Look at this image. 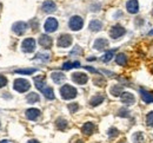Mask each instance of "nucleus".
I'll use <instances>...</instances> for the list:
<instances>
[{
	"label": "nucleus",
	"mask_w": 153,
	"mask_h": 143,
	"mask_svg": "<svg viewBox=\"0 0 153 143\" xmlns=\"http://www.w3.org/2000/svg\"><path fill=\"white\" fill-rule=\"evenodd\" d=\"M107 46H108V41H107V39H105V38H98L94 41V44H93V47L96 50H99V51L105 50Z\"/></svg>",
	"instance_id": "15"
},
{
	"label": "nucleus",
	"mask_w": 153,
	"mask_h": 143,
	"mask_svg": "<svg viewBox=\"0 0 153 143\" xmlns=\"http://www.w3.org/2000/svg\"><path fill=\"white\" fill-rule=\"evenodd\" d=\"M133 142L134 143H143L144 142V136L141 133H135L133 135Z\"/></svg>",
	"instance_id": "30"
},
{
	"label": "nucleus",
	"mask_w": 153,
	"mask_h": 143,
	"mask_svg": "<svg viewBox=\"0 0 153 143\" xmlns=\"http://www.w3.org/2000/svg\"><path fill=\"white\" fill-rule=\"evenodd\" d=\"M125 33H126V30H125L121 25H119V24L114 25V26L111 28V31H110V36H111V38H113V39H118V38H120V37H123Z\"/></svg>",
	"instance_id": "6"
},
{
	"label": "nucleus",
	"mask_w": 153,
	"mask_h": 143,
	"mask_svg": "<svg viewBox=\"0 0 153 143\" xmlns=\"http://www.w3.org/2000/svg\"><path fill=\"white\" fill-rule=\"evenodd\" d=\"M81 131H82V134H85V135H91V134L94 131V124L92 122L85 123V124L82 125V128H81Z\"/></svg>",
	"instance_id": "17"
},
{
	"label": "nucleus",
	"mask_w": 153,
	"mask_h": 143,
	"mask_svg": "<svg viewBox=\"0 0 153 143\" xmlns=\"http://www.w3.org/2000/svg\"><path fill=\"white\" fill-rule=\"evenodd\" d=\"M72 41H73V39H72V36H70V34H61V36H59V38H58V46L59 47H68L71 44H72Z\"/></svg>",
	"instance_id": "7"
},
{
	"label": "nucleus",
	"mask_w": 153,
	"mask_h": 143,
	"mask_svg": "<svg viewBox=\"0 0 153 143\" xmlns=\"http://www.w3.org/2000/svg\"><path fill=\"white\" fill-rule=\"evenodd\" d=\"M118 116H120V117H128L130 116V111L127 109H120L118 111Z\"/></svg>",
	"instance_id": "34"
},
{
	"label": "nucleus",
	"mask_w": 153,
	"mask_h": 143,
	"mask_svg": "<svg viewBox=\"0 0 153 143\" xmlns=\"http://www.w3.org/2000/svg\"><path fill=\"white\" fill-rule=\"evenodd\" d=\"M115 61H117L118 65L124 66V65H126V63H127V57H126L125 53H118V55L115 56Z\"/></svg>",
	"instance_id": "22"
},
{
	"label": "nucleus",
	"mask_w": 153,
	"mask_h": 143,
	"mask_svg": "<svg viewBox=\"0 0 153 143\" xmlns=\"http://www.w3.org/2000/svg\"><path fill=\"white\" fill-rule=\"evenodd\" d=\"M36 59L41 61H47L50 59V55H48V53H38V55L36 56Z\"/></svg>",
	"instance_id": "31"
},
{
	"label": "nucleus",
	"mask_w": 153,
	"mask_h": 143,
	"mask_svg": "<svg viewBox=\"0 0 153 143\" xmlns=\"http://www.w3.org/2000/svg\"><path fill=\"white\" fill-rule=\"evenodd\" d=\"M68 26L72 31H79L84 26V19L79 16H73L68 21Z\"/></svg>",
	"instance_id": "3"
},
{
	"label": "nucleus",
	"mask_w": 153,
	"mask_h": 143,
	"mask_svg": "<svg viewBox=\"0 0 153 143\" xmlns=\"http://www.w3.org/2000/svg\"><path fill=\"white\" fill-rule=\"evenodd\" d=\"M12 28H13V32L16 34L22 36L26 32V30H27V24L24 22V21H17V22L13 24V27Z\"/></svg>",
	"instance_id": "8"
},
{
	"label": "nucleus",
	"mask_w": 153,
	"mask_h": 143,
	"mask_svg": "<svg viewBox=\"0 0 153 143\" xmlns=\"http://www.w3.org/2000/svg\"><path fill=\"white\" fill-rule=\"evenodd\" d=\"M40 110L39 109H36V108H31V109H27L25 115H26V118H28L30 121H36L37 118H39L40 116Z\"/></svg>",
	"instance_id": "14"
},
{
	"label": "nucleus",
	"mask_w": 153,
	"mask_h": 143,
	"mask_svg": "<svg viewBox=\"0 0 153 143\" xmlns=\"http://www.w3.org/2000/svg\"><path fill=\"white\" fill-rule=\"evenodd\" d=\"M58 20L56 18H52V17H50V18H47V20L45 21V25H44V28H45V31L47 32V33H52V32H56L58 28Z\"/></svg>",
	"instance_id": "4"
},
{
	"label": "nucleus",
	"mask_w": 153,
	"mask_h": 143,
	"mask_svg": "<svg viewBox=\"0 0 153 143\" xmlns=\"http://www.w3.org/2000/svg\"><path fill=\"white\" fill-rule=\"evenodd\" d=\"M41 92H42V95H44L47 100H54V91H53L52 88L45 86V88L41 90Z\"/></svg>",
	"instance_id": "20"
},
{
	"label": "nucleus",
	"mask_w": 153,
	"mask_h": 143,
	"mask_svg": "<svg viewBox=\"0 0 153 143\" xmlns=\"http://www.w3.org/2000/svg\"><path fill=\"white\" fill-rule=\"evenodd\" d=\"M7 85V78L4 76H0V88H4Z\"/></svg>",
	"instance_id": "36"
},
{
	"label": "nucleus",
	"mask_w": 153,
	"mask_h": 143,
	"mask_svg": "<svg viewBox=\"0 0 153 143\" xmlns=\"http://www.w3.org/2000/svg\"><path fill=\"white\" fill-rule=\"evenodd\" d=\"M88 28L91 31H93V32H98V31H100L102 28V22L99 20H92L88 25Z\"/></svg>",
	"instance_id": "19"
},
{
	"label": "nucleus",
	"mask_w": 153,
	"mask_h": 143,
	"mask_svg": "<svg viewBox=\"0 0 153 143\" xmlns=\"http://www.w3.org/2000/svg\"><path fill=\"white\" fill-rule=\"evenodd\" d=\"M118 143H126V142H125V141L123 140V141H120V142H118Z\"/></svg>",
	"instance_id": "42"
},
{
	"label": "nucleus",
	"mask_w": 153,
	"mask_h": 143,
	"mask_svg": "<svg viewBox=\"0 0 153 143\" xmlns=\"http://www.w3.org/2000/svg\"><path fill=\"white\" fill-rule=\"evenodd\" d=\"M73 67H80V63H79V61H73V63L66 61V63L62 64V69H64V70H71V69H73Z\"/></svg>",
	"instance_id": "25"
},
{
	"label": "nucleus",
	"mask_w": 153,
	"mask_h": 143,
	"mask_svg": "<svg viewBox=\"0 0 153 143\" xmlns=\"http://www.w3.org/2000/svg\"><path fill=\"white\" fill-rule=\"evenodd\" d=\"M27 143H40L39 141H37V140H30Z\"/></svg>",
	"instance_id": "39"
},
{
	"label": "nucleus",
	"mask_w": 153,
	"mask_h": 143,
	"mask_svg": "<svg viewBox=\"0 0 153 143\" xmlns=\"http://www.w3.org/2000/svg\"><path fill=\"white\" fill-rule=\"evenodd\" d=\"M149 34H150V36H153V30L151 31V32H150V33H149Z\"/></svg>",
	"instance_id": "41"
},
{
	"label": "nucleus",
	"mask_w": 153,
	"mask_h": 143,
	"mask_svg": "<svg viewBox=\"0 0 153 143\" xmlns=\"http://www.w3.org/2000/svg\"><path fill=\"white\" fill-rule=\"evenodd\" d=\"M152 72H153V67H152Z\"/></svg>",
	"instance_id": "43"
},
{
	"label": "nucleus",
	"mask_w": 153,
	"mask_h": 143,
	"mask_svg": "<svg viewBox=\"0 0 153 143\" xmlns=\"http://www.w3.org/2000/svg\"><path fill=\"white\" fill-rule=\"evenodd\" d=\"M114 53H115V50H111V51H107L102 57H101V61L104 63H108L111 61L113 57H114Z\"/></svg>",
	"instance_id": "26"
},
{
	"label": "nucleus",
	"mask_w": 153,
	"mask_h": 143,
	"mask_svg": "<svg viewBox=\"0 0 153 143\" xmlns=\"http://www.w3.org/2000/svg\"><path fill=\"white\" fill-rule=\"evenodd\" d=\"M51 77H52L53 82L57 83V84L62 83L65 81V78H66V76H65L62 72H52V73H51Z\"/></svg>",
	"instance_id": "18"
},
{
	"label": "nucleus",
	"mask_w": 153,
	"mask_h": 143,
	"mask_svg": "<svg viewBox=\"0 0 153 143\" xmlns=\"http://www.w3.org/2000/svg\"><path fill=\"white\" fill-rule=\"evenodd\" d=\"M126 10L131 14L138 13L139 12V2H138V0H128L126 2Z\"/></svg>",
	"instance_id": "10"
},
{
	"label": "nucleus",
	"mask_w": 153,
	"mask_h": 143,
	"mask_svg": "<svg viewBox=\"0 0 153 143\" xmlns=\"http://www.w3.org/2000/svg\"><path fill=\"white\" fill-rule=\"evenodd\" d=\"M119 135V130L117 129V128H111L110 130H108V136L111 137V139H113L115 136H118Z\"/></svg>",
	"instance_id": "35"
},
{
	"label": "nucleus",
	"mask_w": 153,
	"mask_h": 143,
	"mask_svg": "<svg viewBox=\"0 0 153 143\" xmlns=\"http://www.w3.org/2000/svg\"><path fill=\"white\" fill-rule=\"evenodd\" d=\"M102 102H104V96H101V95H97V96H94V97L91 98L90 104H91V106H98L99 104H101Z\"/></svg>",
	"instance_id": "24"
},
{
	"label": "nucleus",
	"mask_w": 153,
	"mask_h": 143,
	"mask_svg": "<svg viewBox=\"0 0 153 143\" xmlns=\"http://www.w3.org/2000/svg\"><path fill=\"white\" fill-rule=\"evenodd\" d=\"M146 124L149 127H152L153 128V111H150L146 116Z\"/></svg>",
	"instance_id": "32"
},
{
	"label": "nucleus",
	"mask_w": 153,
	"mask_h": 143,
	"mask_svg": "<svg viewBox=\"0 0 153 143\" xmlns=\"http://www.w3.org/2000/svg\"><path fill=\"white\" fill-rule=\"evenodd\" d=\"M78 109H79V104L78 103H71V104H68V110H70L71 114L76 112Z\"/></svg>",
	"instance_id": "33"
},
{
	"label": "nucleus",
	"mask_w": 153,
	"mask_h": 143,
	"mask_svg": "<svg viewBox=\"0 0 153 143\" xmlns=\"http://www.w3.org/2000/svg\"><path fill=\"white\" fill-rule=\"evenodd\" d=\"M13 88H14V90H17L18 92H26V91H28L30 90V88H31V84L28 81H26V79H24V78H18V79H16L14 83H13Z\"/></svg>",
	"instance_id": "2"
},
{
	"label": "nucleus",
	"mask_w": 153,
	"mask_h": 143,
	"mask_svg": "<svg viewBox=\"0 0 153 143\" xmlns=\"http://www.w3.org/2000/svg\"><path fill=\"white\" fill-rule=\"evenodd\" d=\"M94 83H96V84H98V86H104L105 81H104V79H99V81H98V79H96V81H94Z\"/></svg>",
	"instance_id": "38"
},
{
	"label": "nucleus",
	"mask_w": 153,
	"mask_h": 143,
	"mask_svg": "<svg viewBox=\"0 0 153 143\" xmlns=\"http://www.w3.org/2000/svg\"><path fill=\"white\" fill-rule=\"evenodd\" d=\"M72 81L79 85H84L86 84L87 81H88V77L86 73H82V72H76L72 75Z\"/></svg>",
	"instance_id": "9"
},
{
	"label": "nucleus",
	"mask_w": 153,
	"mask_h": 143,
	"mask_svg": "<svg viewBox=\"0 0 153 143\" xmlns=\"http://www.w3.org/2000/svg\"><path fill=\"white\" fill-rule=\"evenodd\" d=\"M152 14H153V11H152Z\"/></svg>",
	"instance_id": "44"
},
{
	"label": "nucleus",
	"mask_w": 153,
	"mask_h": 143,
	"mask_svg": "<svg viewBox=\"0 0 153 143\" xmlns=\"http://www.w3.org/2000/svg\"><path fill=\"white\" fill-rule=\"evenodd\" d=\"M41 8H42V11L46 12V13H52V12L57 11V5H56V2L52 1V0H46V1L42 4Z\"/></svg>",
	"instance_id": "13"
},
{
	"label": "nucleus",
	"mask_w": 153,
	"mask_h": 143,
	"mask_svg": "<svg viewBox=\"0 0 153 143\" xmlns=\"http://www.w3.org/2000/svg\"><path fill=\"white\" fill-rule=\"evenodd\" d=\"M110 92H111L112 96L119 97V96L123 94V86H121V85H113V86L110 89Z\"/></svg>",
	"instance_id": "23"
},
{
	"label": "nucleus",
	"mask_w": 153,
	"mask_h": 143,
	"mask_svg": "<svg viewBox=\"0 0 153 143\" xmlns=\"http://www.w3.org/2000/svg\"><path fill=\"white\" fill-rule=\"evenodd\" d=\"M26 100H27V102L28 103L33 104V103H36V102H38L39 101V95L38 94H36V92H31V94H28V95H27Z\"/></svg>",
	"instance_id": "28"
},
{
	"label": "nucleus",
	"mask_w": 153,
	"mask_h": 143,
	"mask_svg": "<svg viewBox=\"0 0 153 143\" xmlns=\"http://www.w3.org/2000/svg\"><path fill=\"white\" fill-rule=\"evenodd\" d=\"M86 70H88V71H91V72H93V73H99V71L96 70V69H93V67H91V66H84Z\"/></svg>",
	"instance_id": "37"
},
{
	"label": "nucleus",
	"mask_w": 153,
	"mask_h": 143,
	"mask_svg": "<svg viewBox=\"0 0 153 143\" xmlns=\"http://www.w3.org/2000/svg\"><path fill=\"white\" fill-rule=\"evenodd\" d=\"M37 71V69H19V70H16V73H19V75H32Z\"/></svg>",
	"instance_id": "29"
},
{
	"label": "nucleus",
	"mask_w": 153,
	"mask_h": 143,
	"mask_svg": "<svg viewBox=\"0 0 153 143\" xmlns=\"http://www.w3.org/2000/svg\"><path fill=\"white\" fill-rule=\"evenodd\" d=\"M34 84H36V88L41 91V90L45 88V85H46V83H45V77H44V76L34 77Z\"/></svg>",
	"instance_id": "21"
},
{
	"label": "nucleus",
	"mask_w": 153,
	"mask_h": 143,
	"mask_svg": "<svg viewBox=\"0 0 153 143\" xmlns=\"http://www.w3.org/2000/svg\"><path fill=\"white\" fill-rule=\"evenodd\" d=\"M21 49L26 53H31L36 50V40L33 38H26L21 44Z\"/></svg>",
	"instance_id": "5"
},
{
	"label": "nucleus",
	"mask_w": 153,
	"mask_h": 143,
	"mask_svg": "<svg viewBox=\"0 0 153 143\" xmlns=\"http://www.w3.org/2000/svg\"><path fill=\"white\" fill-rule=\"evenodd\" d=\"M140 95H141V100L145 103H147V104L153 103V95L151 92H149L144 89H140Z\"/></svg>",
	"instance_id": "16"
},
{
	"label": "nucleus",
	"mask_w": 153,
	"mask_h": 143,
	"mask_svg": "<svg viewBox=\"0 0 153 143\" xmlns=\"http://www.w3.org/2000/svg\"><path fill=\"white\" fill-rule=\"evenodd\" d=\"M56 125L59 130H65L67 128V121L64 118H58L56 121Z\"/></svg>",
	"instance_id": "27"
},
{
	"label": "nucleus",
	"mask_w": 153,
	"mask_h": 143,
	"mask_svg": "<svg viewBox=\"0 0 153 143\" xmlns=\"http://www.w3.org/2000/svg\"><path fill=\"white\" fill-rule=\"evenodd\" d=\"M120 100H121V102L124 103V104H126V105H132L135 102V97H134L133 94H131V92H123L120 95Z\"/></svg>",
	"instance_id": "12"
},
{
	"label": "nucleus",
	"mask_w": 153,
	"mask_h": 143,
	"mask_svg": "<svg viewBox=\"0 0 153 143\" xmlns=\"http://www.w3.org/2000/svg\"><path fill=\"white\" fill-rule=\"evenodd\" d=\"M0 143H10L8 141H6V140H2V141H0Z\"/></svg>",
	"instance_id": "40"
},
{
	"label": "nucleus",
	"mask_w": 153,
	"mask_h": 143,
	"mask_svg": "<svg viewBox=\"0 0 153 143\" xmlns=\"http://www.w3.org/2000/svg\"><path fill=\"white\" fill-rule=\"evenodd\" d=\"M39 44L44 47V49H51L52 47V44H53V40L50 36L47 34H41L39 37Z\"/></svg>",
	"instance_id": "11"
},
{
	"label": "nucleus",
	"mask_w": 153,
	"mask_h": 143,
	"mask_svg": "<svg viewBox=\"0 0 153 143\" xmlns=\"http://www.w3.org/2000/svg\"><path fill=\"white\" fill-rule=\"evenodd\" d=\"M60 95L64 100L68 101V100H73L76 98V95H78V91H76V88H73L72 85H68V84H65L60 88Z\"/></svg>",
	"instance_id": "1"
}]
</instances>
